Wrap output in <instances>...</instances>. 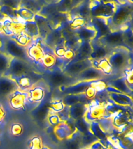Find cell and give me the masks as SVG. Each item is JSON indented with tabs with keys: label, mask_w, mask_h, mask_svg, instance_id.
<instances>
[{
	"label": "cell",
	"mask_w": 133,
	"mask_h": 149,
	"mask_svg": "<svg viewBox=\"0 0 133 149\" xmlns=\"http://www.w3.org/2000/svg\"><path fill=\"white\" fill-rule=\"evenodd\" d=\"M132 14V4L117 5L116 9L113 16L107 19V24L109 26L111 31L119 30L121 26L125 25L130 20Z\"/></svg>",
	"instance_id": "1"
},
{
	"label": "cell",
	"mask_w": 133,
	"mask_h": 149,
	"mask_svg": "<svg viewBox=\"0 0 133 149\" xmlns=\"http://www.w3.org/2000/svg\"><path fill=\"white\" fill-rule=\"evenodd\" d=\"M106 115V108L105 102L100 99H93L89 102L87 110L84 116V118L88 121L89 123L97 121L100 119L104 117Z\"/></svg>",
	"instance_id": "2"
},
{
	"label": "cell",
	"mask_w": 133,
	"mask_h": 149,
	"mask_svg": "<svg viewBox=\"0 0 133 149\" xmlns=\"http://www.w3.org/2000/svg\"><path fill=\"white\" fill-rule=\"evenodd\" d=\"M113 70L121 71L128 67L129 56L127 49L118 47L116 51H112L107 58Z\"/></svg>",
	"instance_id": "3"
},
{
	"label": "cell",
	"mask_w": 133,
	"mask_h": 149,
	"mask_svg": "<svg viewBox=\"0 0 133 149\" xmlns=\"http://www.w3.org/2000/svg\"><path fill=\"white\" fill-rule=\"evenodd\" d=\"M7 38L2 42V47L4 48L5 53H6L11 58H19L23 61H27V49L19 45L14 40L10 37H6Z\"/></svg>",
	"instance_id": "4"
},
{
	"label": "cell",
	"mask_w": 133,
	"mask_h": 149,
	"mask_svg": "<svg viewBox=\"0 0 133 149\" xmlns=\"http://www.w3.org/2000/svg\"><path fill=\"white\" fill-rule=\"evenodd\" d=\"M92 66L90 59L82 61H71L66 62L62 68V72L67 76H76L79 74L87 68Z\"/></svg>",
	"instance_id": "5"
},
{
	"label": "cell",
	"mask_w": 133,
	"mask_h": 149,
	"mask_svg": "<svg viewBox=\"0 0 133 149\" xmlns=\"http://www.w3.org/2000/svg\"><path fill=\"white\" fill-rule=\"evenodd\" d=\"M97 41L102 44L103 46L106 47L107 48L110 49V50L121 47V45L125 44L124 32L121 30L111 31L109 33L105 35L104 37L97 40Z\"/></svg>",
	"instance_id": "6"
},
{
	"label": "cell",
	"mask_w": 133,
	"mask_h": 149,
	"mask_svg": "<svg viewBox=\"0 0 133 149\" xmlns=\"http://www.w3.org/2000/svg\"><path fill=\"white\" fill-rule=\"evenodd\" d=\"M2 34L8 37L20 34L24 31L25 23L20 20H13L5 17L2 19Z\"/></svg>",
	"instance_id": "7"
},
{
	"label": "cell",
	"mask_w": 133,
	"mask_h": 149,
	"mask_svg": "<svg viewBox=\"0 0 133 149\" xmlns=\"http://www.w3.org/2000/svg\"><path fill=\"white\" fill-rule=\"evenodd\" d=\"M28 70L29 68L26 61L19 58H12L9 68L4 75L8 77L20 76L22 74H27Z\"/></svg>",
	"instance_id": "8"
},
{
	"label": "cell",
	"mask_w": 133,
	"mask_h": 149,
	"mask_svg": "<svg viewBox=\"0 0 133 149\" xmlns=\"http://www.w3.org/2000/svg\"><path fill=\"white\" fill-rule=\"evenodd\" d=\"M17 89L18 86L13 79L5 75L0 77V100L8 99Z\"/></svg>",
	"instance_id": "9"
},
{
	"label": "cell",
	"mask_w": 133,
	"mask_h": 149,
	"mask_svg": "<svg viewBox=\"0 0 133 149\" xmlns=\"http://www.w3.org/2000/svg\"><path fill=\"white\" fill-rule=\"evenodd\" d=\"M40 38L35 40L31 44L27 47V58L33 60L35 62H41V60L44 57V48L42 47V43Z\"/></svg>",
	"instance_id": "10"
},
{
	"label": "cell",
	"mask_w": 133,
	"mask_h": 149,
	"mask_svg": "<svg viewBox=\"0 0 133 149\" xmlns=\"http://www.w3.org/2000/svg\"><path fill=\"white\" fill-rule=\"evenodd\" d=\"M92 27L96 30L97 35H96L94 40H97L101 37H104L105 35L111 32L110 27L107 24V19L97 18V17H91L90 18V25Z\"/></svg>",
	"instance_id": "11"
},
{
	"label": "cell",
	"mask_w": 133,
	"mask_h": 149,
	"mask_svg": "<svg viewBox=\"0 0 133 149\" xmlns=\"http://www.w3.org/2000/svg\"><path fill=\"white\" fill-rule=\"evenodd\" d=\"M27 102V93L17 89L9 97V106L13 109H22L25 108Z\"/></svg>",
	"instance_id": "12"
},
{
	"label": "cell",
	"mask_w": 133,
	"mask_h": 149,
	"mask_svg": "<svg viewBox=\"0 0 133 149\" xmlns=\"http://www.w3.org/2000/svg\"><path fill=\"white\" fill-rule=\"evenodd\" d=\"M104 76L102 72L97 68L91 66L78 74L76 76V80L79 81H90L95 80H100Z\"/></svg>",
	"instance_id": "13"
},
{
	"label": "cell",
	"mask_w": 133,
	"mask_h": 149,
	"mask_svg": "<svg viewBox=\"0 0 133 149\" xmlns=\"http://www.w3.org/2000/svg\"><path fill=\"white\" fill-rule=\"evenodd\" d=\"M92 46V53L90 55V60L98 61L102 58H107L110 54L111 53V50L107 48L106 47L103 46L97 40H91Z\"/></svg>",
	"instance_id": "14"
},
{
	"label": "cell",
	"mask_w": 133,
	"mask_h": 149,
	"mask_svg": "<svg viewBox=\"0 0 133 149\" xmlns=\"http://www.w3.org/2000/svg\"><path fill=\"white\" fill-rule=\"evenodd\" d=\"M76 131L74 123L71 125L69 120L65 122H62L55 128V134L61 140L67 139L72 137V135Z\"/></svg>",
	"instance_id": "15"
},
{
	"label": "cell",
	"mask_w": 133,
	"mask_h": 149,
	"mask_svg": "<svg viewBox=\"0 0 133 149\" xmlns=\"http://www.w3.org/2000/svg\"><path fill=\"white\" fill-rule=\"evenodd\" d=\"M108 98L114 104L122 107H132V96L125 93H107Z\"/></svg>",
	"instance_id": "16"
},
{
	"label": "cell",
	"mask_w": 133,
	"mask_h": 149,
	"mask_svg": "<svg viewBox=\"0 0 133 149\" xmlns=\"http://www.w3.org/2000/svg\"><path fill=\"white\" fill-rule=\"evenodd\" d=\"M92 53L90 41H83L76 51V56L72 61H82L90 59Z\"/></svg>",
	"instance_id": "17"
},
{
	"label": "cell",
	"mask_w": 133,
	"mask_h": 149,
	"mask_svg": "<svg viewBox=\"0 0 133 149\" xmlns=\"http://www.w3.org/2000/svg\"><path fill=\"white\" fill-rule=\"evenodd\" d=\"M74 32L81 42L91 41L93 39H95L96 35H97L96 30L90 25L79 28L74 30Z\"/></svg>",
	"instance_id": "18"
},
{
	"label": "cell",
	"mask_w": 133,
	"mask_h": 149,
	"mask_svg": "<svg viewBox=\"0 0 133 149\" xmlns=\"http://www.w3.org/2000/svg\"><path fill=\"white\" fill-rule=\"evenodd\" d=\"M27 93V101L32 103H38L41 102L45 95V91L40 86H33Z\"/></svg>",
	"instance_id": "19"
},
{
	"label": "cell",
	"mask_w": 133,
	"mask_h": 149,
	"mask_svg": "<svg viewBox=\"0 0 133 149\" xmlns=\"http://www.w3.org/2000/svg\"><path fill=\"white\" fill-rule=\"evenodd\" d=\"M88 104L78 102L69 107V118L73 121L84 117L87 110Z\"/></svg>",
	"instance_id": "20"
},
{
	"label": "cell",
	"mask_w": 133,
	"mask_h": 149,
	"mask_svg": "<svg viewBox=\"0 0 133 149\" xmlns=\"http://www.w3.org/2000/svg\"><path fill=\"white\" fill-rule=\"evenodd\" d=\"M93 81H79L73 86L65 87L64 89H62L63 93H65L66 95L69 94H83L85 90L87 87L91 86Z\"/></svg>",
	"instance_id": "21"
},
{
	"label": "cell",
	"mask_w": 133,
	"mask_h": 149,
	"mask_svg": "<svg viewBox=\"0 0 133 149\" xmlns=\"http://www.w3.org/2000/svg\"><path fill=\"white\" fill-rule=\"evenodd\" d=\"M16 83L18 86V89H21V91L27 92L33 86L32 79H30V77L27 75V74H22L20 76L16 77H9Z\"/></svg>",
	"instance_id": "22"
},
{
	"label": "cell",
	"mask_w": 133,
	"mask_h": 149,
	"mask_svg": "<svg viewBox=\"0 0 133 149\" xmlns=\"http://www.w3.org/2000/svg\"><path fill=\"white\" fill-rule=\"evenodd\" d=\"M92 66L102 72L104 74H111L113 72V68L107 58H102L100 60H91Z\"/></svg>",
	"instance_id": "23"
},
{
	"label": "cell",
	"mask_w": 133,
	"mask_h": 149,
	"mask_svg": "<svg viewBox=\"0 0 133 149\" xmlns=\"http://www.w3.org/2000/svg\"><path fill=\"white\" fill-rule=\"evenodd\" d=\"M87 101V99L84 94H69L63 98L62 102L65 107H70L78 102H85Z\"/></svg>",
	"instance_id": "24"
},
{
	"label": "cell",
	"mask_w": 133,
	"mask_h": 149,
	"mask_svg": "<svg viewBox=\"0 0 133 149\" xmlns=\"http://www.w3.org/2000/svg\"><path fill=\"white\" fill-rule=\"evenodd\" d=\"M23 33L29 36L30 38H32L33 40L39 38V28L34 20L26 22Z\"/></svg>",
	"instance_id": "25"
},
{
	"label": "cell",
	"mask_w": 133,
	"mask_h": 149,
	"mask_svg": "<svg viewBox=\"0 0 133 149\" xmlns=\"http://www.w3.org/2000/svg\"><path fill=\"white\" fill-rule=\"evenodd\" d=\"M20 7L29 9L35 14H38L41 11L43 6L39 0H20Z\"/></svg>",
	"instance_id": "26"
},
{
	"label": "cell",
	"mask_w": 133,
	"mask_h": 149,
	"mask_svg": "<svg viewBox=\"0 0 133 149\" xmlns=\"http://www.w3.org/2000/svg\"><path fill=\"white\" fill-rule=\"evenodd\" d=\"M90 131L92 133V134L98 140H105L107 139V134L103 130V129L100 127V124L98 123L97 121H93L91 122L90 124Z\"/></svg>",
	"instance_id": "27"
},
{
	"label": "cell",
	"mask_w": 133,
	"mask_h": 149,
	"mask_svg": "<svg viewBox=\"0 0 133 149\" xmlns=\"http://www.w3.org/2000/svg\"><path fill=\"white\" fill-rule=\"evenodd\" d=\"M111 86H113L114 88H115L118 91H120L121 93H125V94H128V95L131 94L132 92V90H131L128 85H127V83H126L125 79L124 77L114 80L111 84Z\"/></svg>",
	"instance_id": "28"
},
{
	"label": "cell",
	"mask_w": 133,
	"mask_h": 149,
	"mask_svg": "<svg viewBox=\"0 0 133 149\" xmlns=\"http://www.w3.org/2000/svg\"><path fill=\"white\" fill-rule=\"evenodd\" d=\"M16 12H17V16H18L19 19L23 23L34 20L35 13L29 9L23 8V7H20L16 10Z\"/></svg>",
	"instance_id": "29"
},
{
	"label": "cell",
	"mask_w": 133,
	"mask_h": 149,
	"mask_svg": "<svg viewBox=\"0 0 133 149\" xmlns=\"http://www.w3.org/2000/svg\"><path fill=\"white\" fill-rule=\"evenodd\" d=\"M12 58L3 51H0V75H3L9 68Z\"/></svg>",
	"instance_id": "30"
},
{
	"label": "cell",
	"mask_w": 133,
	"mask_h": 149,
	"mask_svg": "<svg viewBox=\"0 0 133 149\" xmlns=\"http://www.w3.org/2000/svg\"><path fill=\"white\" fill-rule=\"evenodd\" d=\"M90 123H89L84 117L74 121V126L76 130H77L78 132L81 133L83 134L90 131Z\"/></svg>",
	"instance_id": "31"
},
{
	"label": "cell",
	"mask_w": 133,
	"mask_h": 149,
	"mask_svg": "<svg viewBox=\"0 0 133 149\" xmlns=\"http://www.w3.org/2000/svg\"><path fill=\"white\" fill-rule=\"evenodd\" d=\"M13 40H14L15 41L19 44V45H20V46L23 47H25L27 48L30 44H31L33 43V39L32 38H30L29 36L24 33H22L20 34L17 35V36H14L13 37H10Z\"/></svg>",
	"instance_id": "32"
},
{
	"label": "cell",
	"mask_w": 133,
	"mask_h": 149,
	"mask_svg": "<svg viewBox=\"0 0 133 149\" xmlns=\"http://www.w3.org/2000/svg\"><path fill=\"white\" fill-rule=\"evenodd\" d=\"M98 123L100 124V127L102 128L103 130L104 131L106 134H110L114 131V126L112 123L111 117H103L97 120Z\"/></svg>",
	"instance_id": "33"
},
{
	"label": "cell",
	"mask_w": 133,
	"mask_h": 149,
	"mask_svg": "<svg viewBox=\"0 0 133 149\" xmlns=\"http://www.w3.org/2000/svg\"><path fill=\"white\" fill-rule=\"evenodd\" d=\"M66 77L67 75H65L63 72L55 71L50 75V81L55 86H61L65 81Z\"/></svg>",
	"instance_id": "34"
},
{
	"label": "cell",
	"mask_w": 133,
	"mask_h": 149,
	"mask_svg": "<svg viewBox=\"0 0 133 149\" xmlns=\"http://www.w3.org/2000/svg\"><path fill=\"white\" fill-rule=\"evenodd\" d=\"M0 13L6 18H9L13 20H20L17 16V12L16 9L6 6H0Z\"/></svg>",
	"instance_id": "35"
},
{
	"label": "cell",
	"mask_w": 133,
	"mask_h": 149,
	"mask_svg": "<svg viewBox=\"0 0 133 149\" xmlns=\"http://www.w3.org/2000/svg\"><path fill=\"white\" fill-rule=\"evenodd\" d=\"M85 26H87V19H86L80 16H74L70 19L69 28L72 30H76Z\"/></svg>",
	"instance_id": "36"
},
{
	"label": "cell",
	"mask_w": 133,
	"mask_h": 149,
	"mask_svg": "<svg viewBox=\"0 0 133 149\" xmlns=\"http://www.w3.org/2000/svg\"><path fill=\"white\" fill-rule=\"evenodd\" d=\"M57 58L54 53H45L41 60V64L46 68H51L55 65Z\"/></svg>",
	"instance_id": "37"
},
{
	"label": "cell",
	"mask_w": 133,
	"mask_h": 149,
	"mask_svg": "<svg viewBox=\"0 0 133 149\" xmlns=\"http://www.w3.org/2000/svg\"><path fill=\"white\" fill-rule=\"evenodd\" d=\"M0 6H6L17 10L20 7V0H0Z\"/></svg>",
	"instance_id": "38"
},
{
	"label": "cell",
	"mask_w": 133,
	"mask_h": 149,
	"mask_svg": "<svg viewBox=\"0 0 133 149\" xmlns=\"http://www.w3.org/2000/svg\"><path fill=\"white\" fill-rule=\"evenodd\" d=\"M30 149H41L42 148V140L40 137H34L30 141L28 142Z\"/></svg>",
	"instance_id": "39"
},
{
	"label": "cell",
	"mask_w": 133,
	"mask_h": 149,
	"mask_svg": "<svg viewBox=\"0 0 133 149\" xmlns=\"http://www.w3.org/2000/svg\"><path fill=\"white\" fill-rule=\"evenodd\" d=\"M125 79L128 86L129 87L131 90H132V85H133V73H132V68L128 69L125 68Z\"/></svg>",
	"instance_id": "40"
},
{
	"label": "cell",
	"mask_w": 133,
	"mask_h": 149,
	"mask_svg": "<svg viewBox=\"0 0 133 149\" xmlns=\"http://www.w3.org/2000/svg\"><path fill=\"white\" fill-rule=\"evenodd\" d=\"M91 86L95 88L97 93H100V92H103L106 89L107 85L104 81H103L102 79H100V80L93 81Z\"/></svg>",
	"instance_id": "41"
},
{
	"label": "cell",
	"mask_w": 133,
	"mask_h": 149,
	"mask_svg": "<svg viewBox=\"0 0 133 149\" xmlns=\"http://www.w3.org/2000/svg\"><path fill=\"white\" fill-rule=\"evenodd\" d=\"M65 106L64 105L62 101H56L51 103V108L52 111H54L55 113H58L61 111H62Z\"/></svg>",
	"instance_id": "42"
},
{
	"label": "cell",
	"mask_w": 133,
	"mask_h": 149,
	"mask_svg": "<svg viewBox=\"0 0 133 149\" xmlns=\"http://www.w3.org/2000/svg\"><path fill=\"white\" fill-rule=\"evenodd\" d=\"M48 120L49 123L51 125H53L55 127L58 126L59 123H62V120H61L60 116H58V113H53L52 114H50L48 117Z\"/></svg>",
	"instance_id": "43"
},
{
	"label": "cell",
	"mask_w": 133,
	"mask_h": 149,
	"mask_svg": "<svg viewBox=\"0 0 133 149\" xmlns=\"http://www.w3.org/2000/svg\"><path fill=\"white\" fill-rule=\"evenodd\" d=\"M83 94L85 95L87 100H93V99H95V97L97 95V92L93 87L89 86V87L86 88Z\"/></svg>",
	"instance_id": "44"
},
{
	"label": "cell",
	"mask_w": 133,
	"mask_h": 149,
	"mask_svg": "<svg viewBox=\"0 0 133 149\" xmlns=\"http://www.w3.org/2000/svg\"><path fill=\"white\" fill-rule=\"evenodd\" d=\"M75 56H76V51L72 49H66L63 56V59L65 62H69L74 59Z\"/></svg>",
	"instance_id": "45"
},
{
	"label": "cell",
	"mask_w": 133,
	"mask_h": 149,
	"mask_svg": "<svg viewBox=\"0 0 133 149\" xmlns=\"http://www.w3.org/2000/svg\"><path fill=\"white\" fill-rule=\"evenodd\" d=\"M11 133L14 136H19L23 133V127L20 123H13L11 127Z\"/></svg>",
	"instance_id": "46"
},
{
	"label": "cell",
	"mask_w": 133,
	"mask_h": 149,
	"mask_svg": "<svg viewBox=\"0 0 133 149\" xmlns=\"http://www.w3.org/2000/svg\"><path fill=\"white\" fill-rule=\"evenodd\" d=\"M66 50L64 46H58L55 47L53 49L54 54L55 55L56 58H63V56H64V54H65V51Z\"/></svg>",
	"instance_id": "47"
},
{
	"label": "cell",
	"mask_w": 133,
	"mask_h": 149,
	"mask_svg": "<svg viewBox=\"0 0 133 149\" xmlns=\"http://www.w3.org/2000/svg\"><path fill=\"white\" fill-rule=\"evenodd\" d=\"M100 149H114V148H113V146H112L111 144H110V142L107 141V140H106V144H104V143H103L102 142V146L100 147Z\"/></svg>",
	"instance_id": "48"
},
{
	"label": "cell",
	"mask_w": 133,
	"mask_h": 149,
	"mask_svg": "<svg viewBox=\"0 0 133 149\" xmlns=\"http://www.w3.org/2000/svg\"><path fill=\"white\" fill-rule=\"evenodd\" d=\"M5 116H6V111H5L4 107L0 104V123L4 120Z\"/></svg>",
	"instance_id": "49"
},
{
	"label": "cell",
	"mask_w": 133,
	"mask_h": 149,
	"mask_svg": "<svg viewBox=\"0 0 133 149\" xmlns=\"http://www.w3.org/2000/svg\"><path fill=\"white\" fill-rule=\"evenodd\" d=\"M84 0H71V6H72V8H75V7L78 6L79 4H81L82 2H83Z\"/></svg>",
	"instance_id": "50"
},
{
	"label": "cell",
	"mask_w": 133,
	"mask_h": 149,
	"mask_svg": "<svg viewBox=\"0 0 133 149\" xmlns=\"http://www.w3.org/2000/svg\"><path fill=\"white\" fill-rule=\"evenodd\" d=\"M100 2H104V3H107V2H116L117 4H118V2H117V0H99Z\"/></svg>",
	"instance_id": "51"
},
{
	"label": "cell",
	"mask_w": 133,
	"mask_h": 149,
	"mask_svg": "<svg viewBox=\"0 0 133 149\" xmlns=\"http://www.w3.org/2000/svg\"><path fill=\"white\" fill-rule=\"evenodd\" d=\"M2 33V21L0 20V34Z\"/></svg>",
	"instance_id": "52"
},
{
	"label": "cell",
	"mask_w": 133,
	"mask_h": 149,
	"mask_svg": "<svg viewBox=\"0 0 133 149\" xmlns=\"http://www.w3.org/2000/svg\"><path fill=\"white\" fill-rule=\"evenodd\" d=\"M4 18H5V16H3V15L1 13H0V20H2V19H3Z\"/></svg>",
	"instance_id": "53"
},
{
	"label": "cell",
	"mask_w": 133,
	"mask_h": 149,
	"mask_svg": "<svg viewBox=\"0 0 133 149\" xmlns=\"http://www.w3.org/2000/svg\"><path fill=\"white\" fill-rule=\"evenodd\" d=\"M126 1H127V2H128V3H130V4H132L133 0H126Z\"/></svg>",
	"instance_id": "54"
},
{
	"label": "cell",
	"mask_w": 133,
	"mask_h": 149,
	"mask_svg": "<svg viewBox=\"0 0 133 149\" xmlns=\"http://www.w3.org/2000/svg\"><path fill=\"white\" fill-rule=\"evenodd\" d=\"M41 149H50L48 147H46V146H42V148Z\"/></svg>",
	"instance_id": "55"
},
{
	"label": "cell",
	"mask_w": 133,
	"mask_h": 149,
	"mask_svg": "<svg viewBox=\"0 0 133 149\" xmlns=\"http://www.w3.org/2000/svg\"></svg>",
	"instance_id": "56"
}]
</instances>
